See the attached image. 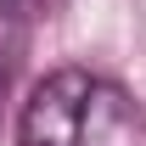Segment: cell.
Listing matches in <instances>:
<instances>
[{
	"instance_id": "cell-2",
	"label": "cell",
	"mask_w": 146,
	"mask_h": 146,
	"mask_svg": "<svg viewBox=\"0 0 146 146\" xmlns=\"http://www.w3.org/2000/svg\"><path fill=\"white\" fill-rule=\"evenodd\" d=\"M141 107L129 101L118 84L96 79L84 96V118H79V146H141Z\"/></svg>"
},
{
	"instance_id": "cell-1",
	"label": "cell",
	"mask_w": 146,
	"mask_h": 146,
	"mask_svg": "<svg viewBox=\"0 0 146 146\" xmlns=\"http://www.w3.org/2000/svg\"><path fill=\"white\" fill-rule=\"evenodd\" d=\"M90 73L62 68L39 79L28 107H23V146H79V118H84V96H90Z\"/></svg>"
}]
</instances>
